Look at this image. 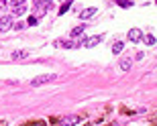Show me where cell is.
<instances>
[{
  "instance_id": "obj_10",
  "label": "cell",
  "mask_w": 157,
  "mask_h": 126,
  "mask_svg": "<svg viewBox=\"0 0 157 126\" xmlns=\"http://www.w3.org/2000/svg\"><path fill=\"white\" fill-rule=\"evenodd\" d=\"M84 31H86V29H84V27H76V29H74V31H71V33H70V39L78 41V37H82V33H84Z\"/></svg>"
},
{
  "instance_id": "obj_18",
  "label": "cell",
  "mask_w": 157,
  "mask_h": 126,
  "mask_svg": "<svg viewBox=\"0 0 157 126\" xmlns=\"http://www.w3.org/2000/svg\"><path fill=\"white\" fill-rule=\"evenodd\" d=\"M29 24H37V17H29V20H27Z\"/></svg>"
},
{
  "instance_id": "obj_1",
  "label": "cell",
  "mask_w": 157,
  "mask_h": 126,
  "mask_svg": "<svg viewBox=\"0 0 157 126\" xmlns=\"http://www.w3.org/2000/svg\"><path fill=\"white\" fill-rule=\"evenodd\" d=\"M53 6V0H35V14L41 17L45 10H49Z\"/></svg>"
},
{
  "instance_id": "obj_8",
  "label": "cell",
  "mask_w": 157,
  "mask_h": 126,
  "mask_svg": "<svg viewBox=\"0 0 157 126\" xmlns=\"http://www.w3.org/2000/svg\"><path fill=\"white\" fill-rule=\"evenodd\" d=\"M98 43H102V35H96V37H90V39H86L84 47H96Z\"/></svg>"
},
{
  "instance_id": "obj_7",
  "label": "cell",
  "mask_w": 157,
  "mask_h": 126,
  "mask_svg": "<svg viewBox=\"0 0 157 126\" xmlns=\"http://www.w3.org/2000/svg\"><path fill=\"white\" fill-rule=\"evenodd\" d=\"M96 12H98V10H96L94 6H90V8H84V10L80 12V18H82V20H86V18H92Z\"/></svg>"
},
{
  "instance_id": "obj_14",
  "label": "cell",
  "mask_w": 157,
  "mask_h": 126,
  "mask_svg": "<svg viewBox=\"0 0 157 126\" xmlns=\"http://www.w3.org/2000/svg\"><path fill=\"white\" fill-rule=\"evenodd\" d=\"M143 39H145V43H147V45H155V37H153V35H145Z\"/></svg>"
},
{
  "instance_id": "obj_16",
  "label": "cell",
  "mask_w": 157,
  "mask_h": 126,
  "mask_svg": "<svg viewBox=\"0 0 157 126\" xmlns=\"http://www.w3.org/2000/svg\"><path fill=\"white\" fill-rule=\"evenodd\" d=\"M70 4H71V2H63V6L59 8V14H63V12H67V8H70Z\"/></svg>"
},
{
  "instance_id": "obj_2",
  "label": "cell",
  "mask_w": 157,
  "mask_h": 126,
  "mask_svg": "<svg viewBox=\"0 0 157 126\" xmlns=\"http://www.w3.org/2000/svg\"><path fill=\"white\" fill-rule=\"evenodd\" d=\"M57 80V75L55 73H45V75H39L35 80L31 81V86H43V83H51V81Z\"/></svg>"
},
{
  "instance_id": "obj_11",
  "label": "cell",
  "mask_w": 157,
  "mask_h": 126,
  "mask_svg": "<svg viewBox=\"0 0 157 126\" xmlns=\"http://www.w3.org/2000/svg\"><path fill=\"white\" fill-rule=\"evenodd\" d=\"M29 55H31V51H14L10 57L17 61V59H25V57H29Z\"/></svg>"
},
{
  "instance_id": "obj_4",
  "label": "cell",
  "mask_w": 157,
  "mask_h": 126,
  "mask_svg": "<svg viewBox=\"0 0 157 126\" xmlns=\"http://www.w3.org/2000/svg\"><path fill=\"white\" fill-rule=\"evenodd\" d=\"M12 29V17L10 14H6V17L0 18V31L4 33V31H10Z\"/></svg>"
},
{
  "instance_id": "obj_17",
  "label": "cell",
  "mask_w": 157,
  "mask_h": 126,
  "mask_svg": "<svg viewBox=\"0 0 157 126\" xmlns=\"http://www.w3.org/2000/svg\"><path fill=\"white\" fill-rule=\"evenodd\" d=\"M25 27H27V24H25L23 20H21V23H17V24H14V31H23Z\"/></svg>"
},
{
  "instance_id": "obj_12",
  "label": "cell",
  "mask_w": 157,
  "mask_h": 126,
  "mask_svg": "<svg viewBox=\"0 0 157 126\" xmlns=\"http://www.w3.org/2000/svg\"><path fill=\"white\" fill-rule=\"evenodd\" d=\"M131 65H133V61H131V59H122V61H121V69H122V71H128V69H131Z\"/></svg>"
},
{
  "instance_id": "obj_9",
  "label": "cell",
  "mask_w": 157,
  "mask_h": 126,
  "mask_svg": "<svg viewBox=\"0 0 157 126\" xmlns=\"http://www.w3.org/2000/svg\"><path fill=\"white\" fill-rule=\"evenodd\" d=\"M128 39L137 43V41H141V39H143V33H141L139 29H131V31H128Z\"/></svg>"
},
{
  "instance_id": "obj_15",
  "label": "cell",
  "mask_w": 157,
  "mask_h": 126,
  "mask_svg": "<svg viewBox=\"0 0 157 126\" xmlns=\"http://www.w3.org/2000/svg\"><path fill=\"white\" fill-rule=\"evenodd\" d=\"M117 4H118V6H122V8H128V6L133 4V2H128V0H117Z\"/></svg>"
},
{
  "instance_id": "obj_13",
  "label": "cell",
  "mask_w": 157,
  "mask_h": 126,
  "mask_svg": "<svg viewBox=\"0 0 157 126\" xmlns=\"http://www.w3.org/2000/svg\"><path fill=\"white\" fill-rule=\"evenodd\" d=\"M122 47H124V45H122L121 41H117V43H114V45H112V53H117V55H118V53L122 51Z\"/></svg>"
},
{
  "instance_id": "obj_5",
  "label": "cell",
  "mask_w": 157,
  "mask_h": 126,
  "mask_svg": "<svg viewBox=\"0 0 157 126\" xmlns=\"http://www.w3.org/2000/svg\"><path fill=\"white\" fill-rule=\"evenodd\" d=\"M53 45L55 47H76V41L74 39H55Z\"/></svg>"
},
{
  "instance_id": "obj_3",
  "label": "cell",
  "mask_w": 157,
  "mask_h": 126,
  "mask_svg": "<svg viewBox=\"0 0 157 126\" xmlns=\"http://www.w3.org/2000/svg\"><path fill=\"white\" fill-rule=\"evenodd\" d=\"M8 4H10L12 12L14 14H23L27 10V6H25V0H8Z\"/></svg>"
},
{
  "instance_id": "obj_6",
  "label": "cell",
  "mask_w": 157,
  "mask_h": 126,
  "mask_svg": "<svg viewBox=\"0 0 157 126\" xmlns=\"http://www.w3.org/2000/svg\"><path fill=\"white\" fill-rule=\"evenodd\" d=\"M78 120H80L78 116H63V118H59V124L61 126H74Z\"/></svg>"
}]
</instances>
